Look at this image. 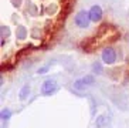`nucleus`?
Returning a JSON list of instances; mask_svg holds the SVG:
<instances>
[{
  "instance_id": "obj_8",
  "label": "nucleus",
  "mask_w": 129,
  "mask_h": 128,
  "mask_svg": "<svg viewBox=\"0 0 129 128\" xmlns=\"http://www.w3.org/2000/svg\"><path fill=\"white\" fill-rule=\"evenodd\" d=\"M28 94H30V87H28V86H24L23 88H21V91H20V95H19V97L21 98V100H24V98H26Z\"/></svg>"
},
{
  "instance_id": "obj_12",
  "label": "nucleus",
  "mask_w": 129,
  "mask_h": 128,
  "mask_svg": "<svg viewBox=\"0 0 129 128\" xmlns=\"http://www.w3.org/2000/svg\"><path fill=\"white\" fill-rule=\"evenodd\" d=\"M48 68H50V64H47L46 67H43V68H40V70H38V74H43V73H46Z\"/></svg>"
},
{
  "instance_id": "obj_10",
  "label": "nucleus",
  "mask_w": 129,
  "mask_h": 128,
  "mask_svg": "<svg viewBox=\"0 0 129 128\" xmlns=\"http://www.w3.org/2000/svg\"><path fill=\"white\" fill-rule=\"evenodd\" d=\"M92 70L95 71V74H99V73L102 71V66L99 63H94V66H92Z\"/></svg>"
},
{
  "instance_id": "obj_4",
  "label": "nucleus",
  "mask_w": 129,
  "mask_h": 128,
  "mask_svg": "<svg viewBox=\"0 0 129 128\" xmlns=\"http://www.w3.org/2000/svg\"><path fill=\"white\" fill-rule=\"evenodd\" d=\"M88 13H89V19H91V22H99V20L102 19V9L99 7V6H92L89 10H88Z\"/></svg>"
},
{
  "instance_id": "obj_5",
  "label": "nucleus",
  "mask_w": 129,
  "mask_h": 128,
  "mask_svg": "<svg viewBox=\"0 0 129 128\" xmlns=\"http://www.w3.org/2000/svg\"><path fill=\"white\" fill-rule=\"evenodd\" d=\"M16 37L19 38V40H24V38H27V30L24 29V27L20 26L17 30H16Z\"/></svg>"
},
{
  "instance_id": "obj_2",
  "label": "nucleus",
  "mask_w": 129,
  "mask_h": 128,
  "mask_svg": "<svg viewBox=\"0 0 129 128\" xmlns=\"http://www.w3.org/2000/svg\"><path fill=\"white\" fill-rule=\"evenodd\" d=\"M57 90H58V87L54 80H46L41 86V93L44 95H53Z\"/></svg>"
},
{
  "instance_id": "obj_11",
  "label": "nucleus",
  "mask_w": 129,
  "mask_h": 128,
  "mask_svg": "<svg viewBox=\"0 0 129 128\" xmlns=\"http://www.w3.org/2000/svg\"><path fill=\"white\" fill-rule=\"evenodd\" d=\"M10 115H12V113H10L9 110H3V111H2V118H3L4 121H7L9 118H10Z\"/></svg>"
},
{
  "instance_id": "obj_9",
  "label": "nucleus",
  "mask_w": 129,
  "mask_h": 128,
  "mask_svg": "<svg viewBox=\"0 0 129 128\" xmlns=\"http://www.w3.org/2000/svg\"><path fill=\"white\" fill-rule=\"evenodd\" d=\"M95 125L98 128H102L104 125H105V115H99V117L96 118V121H95Z\"/></svg>"
},
{
  "instance_id": "obj_1",
  "label": "nucleus",
  "mask_w": 129,
  "mask_h": 128,
  "mask_svg": "<svg viewBox=\"0 0 129 128\" xmlns=\"http://www.w3.org/2000/svg\"><path fill=\"white\" fill-rule=\"evenodd\" d=\"M74 23H75L77 27L80 29H87L91 23V19H89V13L87 10H80L74 17Z\"/></svg>"
},
{
  "instance_id": "obj_3",
  "label": "nucleus",
  "mask_w": 129,
  "mask_h": 128,
  "mask_svg": "<svg viewBox=\"0 0 129 128\" xmlns=\"http://www.w3.org/2000/svg\"><path fill=\"white\" fill-rule=\"evenodd\" d=\"M102 61L105 64H114L116 61V53L112 47H106L102 51Z\"/></svg>"
},
{
  "instance_id": "obj_7",
  "label": "nucleus",
  "mask_w": 129,
  "mask_h": 128,
  "mask_svg": "<svg viewBox=\"0 0 129 128\" xmlns=\"http://www.w3.org/2000/svg\"><path fill=\"white\" fill-rule=\"evenodd\" d=\"M72 87H74V90H77V91H84L85 88H87V86L82 83V80H81V78H80V80H77Z\"/></svg>"
},
{
  "instance_id": "obj_6",
  "label": "nucleus",
  "mask_w": 129,
  "mask_h": 128,
  "mask_svg": "<svg viewBox=\"0 0 129 128\" xmlns=\"http://www.w3.org/2000/svg\"><path fill=\"white\" fill-rule=\"evenodd\" d=\"M81 80H82V83L84 84H85V86H92V84H94L95 83V77H94V75H92V74H88V75H84V77H82V78H81Z\"/></svg>"
}]
</instances>
